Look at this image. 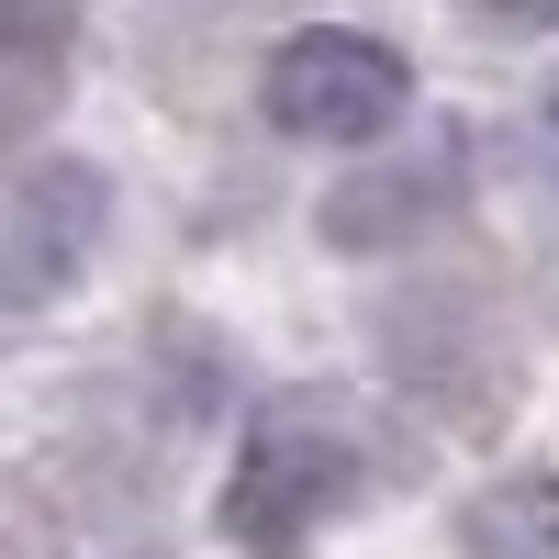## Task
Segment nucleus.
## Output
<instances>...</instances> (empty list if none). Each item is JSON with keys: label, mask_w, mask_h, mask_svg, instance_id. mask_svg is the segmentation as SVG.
Masks as SVG:
<instances>
[{"label": "nucleus", "mask_w": 559, "mask_h": 559, "mask_svg": "<svg viewBox=\"0 0 559 559\" xmlns=\"http://www.w3.org/2000/svg\"><path fill=\"white\" fill-rule=\"evenodd\" d=\"M526 191H537V213L559 224V79L537 90V112H526Z\"/></svg>", "instance_id": "6"}, {"label": "nucleus", "mask_w": 559, "mask_h": 559, "mask_svg": "<svg viewBox=\"0 0 559 559\" xmlns=\"http://www.w3.org/2000/svg\"><path fill=\"white\" fill-rule=\"evenodd\" d=\"M112 179L90 157H34L0 179V313H45L68 280L102 258Z\"/></svg>", "instance_id": "3"}, {"label": "nucleus", "mask_w": 559, "mask_h": 559, "mask_svg": "<svg viewBox=\"0 0 559 559\" xmlns=\"http://www.w3.org/2000/svg\"><path fill=\"white\" fill-rule=\"evenodd\" d=\"M459 179H471V146H414V157H381V168H347L336 191H324V247L347 258H381V247H414L426 224L459 202Z\"/></svg>", "instance_id": "4"}, {"label": "nucleus", "mask_w": 559, "mask_h": 559, "mask_svg": "<svg viewBox=\"0 0 559 559\" xmlns=\"http://www.w3.org/2000/svg\"><path fill=\"white\" fill-rule=\"evenodd\" d=\"M459 548L471 559H559V471L481 481L471 515H459Z\"/></svg>", "instance_id": "5"}, {"label": "nucleus", "mask_w": 559, "mask_h": 559, "mask_svg": "<svg viewBox=\"0 0 559 559\" xmlns=\"http://www.w3.org/2000/svg\"><path fill=\"white\" fill-rule=\"evenodd\" d=\"M358 492H369L358 426H347L336 403L292 392V403H269L258 426H247V448H236V481H224V537H236V548H302L313 526H336Z\"/></svg>", "instance_id": "1"}, {"label": "nucleus", "mask_w": 559, "mask_h": 559, "mask_svg": "<svg viewBox=\"0 0 559 559\" xmlns=\"http://www.w3.org/2000/svg\"><path fill=\"white\" fill-rule=\"evenodd\" d=\"M481 12H492V23H526V34H548V23H559V0H481Z\"/></svg>", "instance_id": "7"}, {"label": "nucleus", "mask_w": 559, "mask_h": 559, "mask_svg": "<svg viewBox=\"0 0 559 559\" xmlns=\"http://www.w3.org/2000/svg\"><path fill=\"white\" fill-rule=\"evenodd\" d=\"M258 112L280 134H302V146H392L403 112H414V68L358 23H302V34L269 45Z\"/></svg>", "instance_id": "2"}]
</instances>
